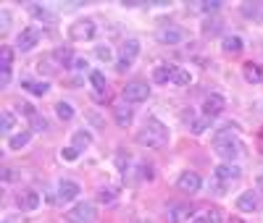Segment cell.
I'll return each mask as SVG.
<instances>
[{
	"label": "cell",
	"instance_id": "obj_1",
	"mask_svg": "<svg viewBox=\"0 0 263 223\" xmlns=\"http://www.w3.org/2000/svg\"><path fill=\"white\" fill-rule=\"evenodd\" d=\"M213 150L218 158H224V163H234L239 155V137H237V124H227L221 129H216L213 134Z\"/></svg>",
	"mask_w": 263,
	"mask_h": 223
},
{
	"label": "cell",
	"instance_id": "obj_2",
	"mask_svg": "<svg viewBox=\"0 0 263 223\" xmlns=\"http://www.w3.org/2000/svg\"><path fill=\"white\" fill-rule=\"evenodd\" d=\"M168 139H171L168 126H166L161 118H156V116H150V118L145 121V126L137 131V145L150 147V150H161V147H166Z\"/></svg>",
	"mask_w": 263,
	"mask_h": 223
},
{
	"label": "cell",
	"instance_id": "obj_3",
	"mask_svg": "<svg viewBox=\"0 0 263 223\" xmlns=\"http://www.w3.org/2000/svg\"><path fill=\"white\" fill-rule=\"evenodd\" d=\"M95 37H98V24L90 16L77 18L69 24V39H74V42H92Z\"/></svg>",
	"mask_w": 263,
	"mask_h": 223
},
{
	"label": "cell",
	"instance_id": "obj_4",
	"mask_svg": "<svg viewBox=\"0 0 263 223\" xmlns=\"http://www.w3.org/2000/svg\"><path fill=\"white\" fill-rule=\"evenodd\" d=\"M242 176V168H239L237 163H221V166H216L213 171V187L218 194H224L227 187H232V181H237V178Z\"/></svg>",
	"mask_w": 263,
	"mask_h": 223
},
{
	"label": "cell",
	"instance_id": "obj_5",
	"mask_svg": "<svg viewBox=\"0 0 263 223\" xmlns=\"http://www.w3.org/2000/svg\"><path fill=\"white\" fill-rule=\"evenodd\" d=\"M66 223H98V208L92 202H77L66 210Z\"/></svg>",
	"mask_w": 263,
	"mask_h": 223
},
{
	"label": "cell",
	"instance_id": "obj_6",
	"mask_svg": "<svg viewBox=\"0 0 263 223\" xmlns=\"http://www.w3.org/2000/svg\"><path fill=\"white\" fill-rule=\"evenodd\" d=\"M137 55H140V39H126L121 48H119V55H116V69L124 74V71H129L132 66H135V60H137Z\"/></svg>",
	"mask_w": 263,
	"mask_h": 223
},
{
	"label": "cell",
	"instance_id": "obj_7",
	"mask_svg": "<svg viewBox=\"0 0 263 223\" xmlns=\"http://www.w3.org/2000/svg\"><path fill=\"white\" fill-rule=\"evenodd\" d=\"M40 39H42V32L37 27H24L16 34V50L18 53H29V50H34L40 45Z\"/></svg>",
	"mask_w": 263,
	"mask_h": 223
},
{
	"label": "cell",
	"instance_id": "obj_8",
	"mask_svg": "<svg viewBox=\"0 0 263 223\" xmlns=\"http://www.w3.org/2000/svg\"><path fill=\"white\" fill-rule=\"evenodd\" d=\"M150 97V84L147 82H129L126 87H124V100L129 103V105H140V103H145Z\"/></svg>",
	"mask_w": 263,
	"mask_h": 223
},
{
	"label": "cell",
	"instance_id": "obj_9",
	"mask_svg": "<svg viewBox=\"0 0 263 223\" xmlns=\"http://www.w3.org/2000/svg\"><path fill=\"white\" fill-rule=\"evenodd\" d=\"M79 194H82V187H79V181H74V178H61V181L55 184V199L58 202H74Z\"/></svg>",
	"mask_w": 263,
	"mask_h": 223
},
{
	"label": "cell",
	"instance_id": "obj_10",
	"mask_svg": "<svg viewBox=\"0 0 263 223\" xmlns=\"http://www.w3.org/2000/svg\"><path fill=\"white\" fill-rule=\"evenodd\" d=\"M156 39L161 45H182V42H187V32L182 27H177V24H166V27L158 29Z\"/></svg>",
	"mask_w": 263,
	"mask_h": 223
},
{
	"label": "cell",
	"instance_id": "obj_11",
	"mask_svg": "<svg viewBox=\"0 0 263 223\" xmlns=\"http://www.w3.org/2000/svg\"><path fill=\"white\" fill-rule=\"evenodd\" d=\"M224 108H227V97H224L221 92H211V95L203 100V116H205V118H216V116L224 113Z\"/></svg>",
	"mask_w": 263,
	"mask_h": 223
},
{
	"label": "cell",
	"instance_id": "obj_12",
	"mask_svg": "<svg viewBox=\"0 0 263 223\" xmlns=\"http://www.w3.org/2000/svg\"><path fill=\"white\" fill-rule=\"evenodd\" d=\"M177 187L182 192H187V194H197L200 187H203V178H200V173H195V171H182L179 178H177Z\"/></svg>",
	"mask_w": 263,
	"mask_h": 223
},
{
	"label": "cell",
	"instance_id": "obj_13",
	"mask_svg": "<svg viewBox=\"0 0 263 223\" xmlns=\"http://www.w3.org/2000/svg\"><path fill=\"white\" fill-rule=\"evenodd\" d=\"M40 202H42V197H40L37 189H21L18 197H16V205H18L21 210H37Z\"/></svg>",
	"mask_w": 263,
	"mask_h": 223
},
{
	"label": "cell",
	"instance_id": "obj_14",
	"mask_svg": "<svg viewBox=\"0 0 263 223\" xmlns=\"http://www.w3.org/2000/svg\"><path fill=\"white\" fill-rule=\"evenodd\" d=\"M260 208V199H258V192L255 189H248L237 197V210H242V213H255Z\"/></svg>",
	"mask_w": 263,
	"mask_h": 223
},
{
	"label": "cell",
	"instance_id": "obj_15",
	"mask_svg": "<svg viewBox=\"0 0 263 223\" xmlns=\"http://www.w3.org/2000/svg\"><path fill=\"white\" fill-rule=\"evenodd\" d=\"M114 118H116V124H119L121 129H126L132 121H135V108H132L126 100H124V103H116V105H114Z\"/></svg>",
	"mask_w": 263,
	"mask_h": 223
},
{
	"label": "cell",
	"instance_id": "obj_16",
	"mask_svg": "<svg viewBox=\"0 0 263 223\" xmlns=\"http://www.w3.org/2000/svg\"><path fill=\"white\" fill-rule=\"evenodd\" d=\"M174 74H177V66L174 63H161L153 69V82L156 84H174Z\"/></svg>",
	"mask_w": 263,
	"mask_h": 223
},
{
	"label": "cell",
	"instance_id": "obj_17",
	"mask_svg": "<svg viewBox=\"0 0 263 223\" xmlns=\"http://www.w3.org/2000/svg\"><path fill=\"white\" fill-rule=\"evenodd\" d=\"M221 50L227 55H239L245 50V39L239 37V34H224L221 37Z\"/></svg>",
	"mask_w": 263,
	"mask_h": 223
},
{
	"label": "cell",
	"instance_id": "obj_18",
	"mask_svg": "<svg viewBox=\"0 0 263 223\" xmlns=\"http://www.w3.org/2000/svg\"><path fill=\"white\" fill-rule=\"evenodd\" d=\"M21 87H24L29 95H34V97H42V95L50 92V84L48 82H40V79H21Z\"/></svg>",
	"mask_w": 263,
	"mask_h": 223
},
{
	"label": "cell",
	"instance_id": "obj_19",
	"mask_svg": "<svg viewBox=\"0 0 263 223\" xmlns=\"http://www.w3.org/2000/svg\"><path fill=\"white\" fill-rule=\"evenodd\" d=\"M92 139H95V137H92L90 129H77V131L71 134V147H77V150L82 152V150H87V147L92 145Z\"/></svg>",
	"mask_w": 263,
	"mask_h": 223
},
{
	"label": "cell",
	"instance_id": "obj_20",
	"mask_svg": "<svg viewBox=\"0 0 263 223\" xmlns=\"http://www.w3.org/2000/svg\"><path fill=\"white\" fill-rule=\"evenodd\" d=\"M187 215H190L187 205H179V202H171V205H166V223H182Z\"/></svg>",
	"mask_w": 263,
	"mask_h": 223
},
{
	"label": "cell",
	"instance_id": "obj_21",
	"mask_svg": "<svg viewBox=\"0 0 263 223\" xmlns=\"http://www.w3.org/2000/svg\"><path fill=\"white\" fill-rule=\"evenodd\" d=\"M242 76H245L248 84H263V66L260 63H245Z\"/></svg>",
	"mask_w": 263,
	"mask_h": 223
},
{
	"label": "cell",
	"instance_id": "obj_22",
	"mask_svg": "<svg viewBox=\"0 0 263 223\" xmlns=\"http://www.w3.org/2000/svg\"><path fill=\"white\" fill-rule=\"evenodd\" d=\"M32 129H21V131H16L13 137H8V147L11 150H24L29 142H32Z\"/></svg>",
	"mask_w": 263,
	"mask_h": 223
},
{
	"label": "cell",
	"instance_id": "obj_23",
	"mask_svg": "<svg viewBox=\"0 0 263 223\" xmlns=\"http://www.w3.org/2000/svg\"><path fill=\"white\" fill-rule=\"evenodd\" d=\"M90 84L95 89V97H105L108 95V79L103 71H90Z\"/></svg>",
	"mask_w": 263,
	"mask_h": 223
},
{
	"label": "cell",
	"instance_id": "obj_24",
	"mask_svg": "<svg viewBox=\"0 0 263 223\" xmlns=\"http://www.w3.org/2000/svg\"><path fill=\"white\" fill-rule=\"evenodd\" d=\"M29 13L37 18V21H45V24H55V13L48 8V6H40V3H32L29 6Z\"/></svg>",
	"mask_w": 263,
	"mask_h": 223
},
{
	"label": "cell",
	"instance_id": "obj_25",
	"mask_svg": "<svg viewBox=\"0 0 263 223\" xmlns=\"http://www.w3.org/2000/svg\"><path fill=\"white\" fill-rule=\"evenodd\" d=\"M16 124H18V118H16V113L13 110H3V113H0V131L3 134H8V137H13V129H16Z\"/></svg>",
	"mask_w": 263,
	"mask_h": 223
},
{
	"label": "cell",
	"instance_id": "obj_26",
	"mask_svg": "<svg viewBox=\"0 0 263 223\" xmlns=\"http://www.w3.org/2000/svg\"><path fill=\"white\" fill-rule=\"evenodd\" d=\"M24 113L29 116V121H32V131H48V121H45V116H40L34 108H24Z\"/></svg>",
	"mask_w": 263,
	"mask_h": 223
},
{
	"label": "cell",
	"instance_id": "obj_27",
	"mask_svg": "<svg viewBox=\"0 0 263 223\" xmlns=\"http://www.w3.org/2000/svg\"><path fill=\"white\" fill-rule=\"evenodd\" d=\"M119 199V187H100L98 189V202H105V205H111V202H116Z\"/></svg>",
	"mask_w": 263,
	"mask_h": 223
},
{
	"label": "cell",
	"instance_id": "obj_28",
	"mask_svg": "<svg viewBox=\"0 0 263 223\" xmlns=\"http://www.w3.org/2000/svg\"><path fill=\"white\" fill-rule=\"evenodd\" d=\"M55 116H58L61 121H71V118L77 116V110H74V105H71V103L61 100V103H55Z\"/></svg>",
	"mask_w": 263,
	"mask_h": 223
},
{
	"label": "cell",
	"instance_id": "obj_29",
	"mask_svg": "<svg viewBox=\"0 0 263 223\" xmlns=\"http://www.w3.org/2000/svg\"><path fill=\"white\" fill-rule=\"evenodd\" d=\"M0 66H3V71H13V48L11 45L0 48Z\"/></svg>",
	"mask_w": 263,
	"mask_h": 223
},
{
	"label": "cell",
	"instance_id": "obj_30",
	"mask_svg": "<svg viewBox=\"0 0 263 223\" xmlns=\"http://www.w3.org/2000/svg\"><path fill=\"white\" fill-rule=\"evenodd\" d=\"M55 58H58V63L63 66V69H71L74 60H77V55H74L69 48H61V50H55Z\"/></svg>",
	"mask_w": 263,
	"mask_h": 223
},
{
	"label": "cell",
	"instance_id": "obj_31",
	"mask_svg": "<svg viewBox=\"0 0 263 223\" xmlns=\"http://www.w3.org/2000/svg\"><path fill=\"white\" fill-rule=\"evenodd\" d=\"M192 82V74L187 69H182V66H177V74H174V87H187Z\"/></svg>",
	"mask_w": 263,
	"mask_h": 223
},
{
	"label": "cell",
	"instance_id": "obj_32",
	"mask_svg": "<svg viewBox=\"0 0 263 223\" xmlns=\"http://www.w3.org/2000/svg\"><path fill=\"white\" fill-rule=\"evenodd\" d=\"M208 124H211V118H205V116H203V118H195V121L190 124V129H192L195 134H203V131L208 129Z\"/></svg>",
	"mask_w": 263,
	"mask_h": 223
},
{
	"label": "cell",
	"instance_id": "obj_33",
	"mask_svg": "<svg viewBox=\"0 0 263 223\" xmlns=\"http://www.w3.org/2000/svg\"><path fill=\"white\" fill-rule=\"evenodd\" d=\"M0 18H3V21H0V34H6L8 27H11V11L8 8H0Z\"/></svg>",
	"mask_w": 263,
	"mask_h": 223
},
{
	"label": "cell",
	"instance_id": "obj_34",
	"mask_svg": "<svg viewBox=\"0 0 263 223\" xmlns=\"http://www.w3.org/2000/svg\"><path fill=\"white\" fill-rule=\"evenodd\" d=\"M95 55H98L100 60H111V58H114V50L108 48V45H98V48H95Z\"/></svg>",
	"mask_w": 263,
	"mask_h": 223
},
{
	"label": "cell",
	"instance_id": "obj_35",
	"mask_svg": "<svg viewBox=\"0 0 263 223\" xmlns=\"http://www.w3.org/2000/svg\"><path fill=\"white\" fill-rule=\"evenodd\" d=\"M61 158H63V160H77V158H79V150L69 145V147H63V150H61Z\"/></svg>",
	"mask_w": 263,
	"mask_h": 223
},
{
	"label": "cell",
	"instance_id": "obj_36",
	"mask_svg": "<svg viewBox=\"0 0 263 223\" xmlns=\"http://www.w3.org/2000/svg\"><path fill=\"white\" fill-rule=\"evenodd\" d=\"M242 13H245V16H258V18H260V6H258V3H245V6H242Z\"/></svg>",
	"mask_w": 263,
	"mask_h": 223
},
{
	"label": "cell",
	"instance_id": "obj_37",
	"mask_svg": "<svg viewBox=\"0 0 263 223\" xmlns=\"http://www.w3.org/2000/svg\"><path fill=\"white\" fill-rule=\"evenodd\" d=\"M116 160H119V171H121V173H126V171H129V155L119 152V155H116Z\"/></svg>",
	"mask_w": 263,
	"mask_h": 223
},
{
	"label": "cell",
	"instance_id": "obj_38",
	"mask_svg": "<svg viewBox=\"0 0 263 223\" xmlns=\"http://www.w3.org/2000/svg\"><path fill=\"white\" fill-rule=\"evenodd\" d=\"M71 69H74V71H87V60L77 55V60H74V66H71Z\"/></svg>",
	"mask_w": 263,
	"mask_h": 223
},
{
	"label": "cell",
	"instance_id": "obj_39",
	"mask_svg": "<svg viewBox=\"0 0 263 223\" xmlns=\"http://www.w3.org/2000/svg\"><path fill=\"white\" fill-rule=\"evenodd\" d=\"M205 218H208V223H221V215H218V210H211V213H205Z\"/></svg>",
	"mask_w": 263,
	"mask_h": 223
},
{
	"label": "cell",
	"instance_id": "obj_40",
	"mask_svg": "<svg viewBox=\"0 0 263 223\" xmlns=\"http://www.w3.org/2000/svg\"><path fill=\"white\" fill-rule=\"evenodd\" d=\"M255 192H258V194H263V173L255 178Z\"/></svg>",
	"mask_w": 263,
	"mask_h": 223
},
{
	"label": "cell",
	"instance_id": "obj_41",
	"mask_svg": "<svg viewBox=\"0 0 263 223\" xmlns=\"http://www.w3.org/2000/svg\"><path fill=\"white\" fill-rule=\"evenodd\" d=\"M190 223H208V218H205V215H195Z\"/></svg>",
	"mask_w": 263,
	"mask_h": 223
},
{
	"label": "cell",
	"instance_id": "obj_42",
	"mask_svg": "<svg viewBox=\"0 0 263 223\" xmlns=\"http://www.w3.org/2000/svg\"><path fill=\"white\" fill-rule=\"evenodd\" d=\"M258 142L263 145V126H260V131H258Z\"/></svg>",
	"mask_w": 263,
	"mask_h": 223
},
{
	"label": "cell",
	"instance_id": "obj_43",
	"mask_svg": "<svg viewBox=\"0 0 263 223\" xmlns=\"http://www.w3.org/2000/svg\"><path fill=\"white\" fill-rule=\"evenodd\" d=\"M229 223H242V220H239V218H232V220H229Z\"/></svg>",
	"mask_w": 263,
	"mask_h": 223
},
{
	"label": "cell",
	"instance_id": "obj_44",
	"mask_svg": "<svg viewBox=\"0 0 263 223\" xmlns=\"http://www.w3.org/2000/svg\"><path fill=\"white\" fill-rule=\"evenodd\" d=\"M260 21H263V6H260Z\"/></svg>",
	"mask_w": 263,
	"mask_h": 223
}]
</instances>
